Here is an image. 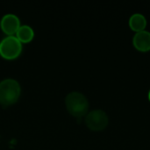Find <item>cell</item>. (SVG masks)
Wrapping results in <instances>:
<instances>
[{
	"mask_svg": "<svg viewBox=\"0 0 150 150\" xmlns=\"http://www.w3.org/2000/svg\"><path fill=\"white\" fill-rule=\"evenodd\" d=\"M65 105L69 112L77 118L86 115L89 109V101L87 98L78 91L69 93L65 98Z\"/></svg>",
	"mask_w": 150,
	"mask_h": 150,
	"instance_id": "obj_1",
	"label": "cell"
},
{
	"mask_svg": "<svg viewBox=\"0 0 150 150\" xmlns=\"http://www.w3.org/2000/svg\"><path fill=\"white\" fill-rule=\"evenodd\" d=\"M128 24L133 31L139 33L145 30L147 26V19L144 15L141 13H134L130 17Z\"/></svg>",
	"mask_w": 150,
	"mask_h": 150,
	"instance_id": "obj_7",
	"label": "cell"
},
{
	"mask_svg": "<svg viewBox=\"0 0 150 150\" xmlns=\"http://www.w3.org/2000/svg\"><path fill=\"white\" fill-rule=\"evenodd\" d=\"M22 51L21 42L13 35L6 36L0 41V55L5 59L17 58Z\"/></svg>",
	"mask_w": 150,
	"mask_h": 150,
	"instance_id": "obj_3",
	"label": "cell"
},
{
	"mask_svg": "<svg viewBox=\"0 0 150 150\" xmlns=\"http://www.w3.org/2000/svg\"><path fill=\"white\" fill-rule=\"evenodd\" d=\"M134 47L141 52H148L150 50V32L142 31L136 33L133 38Z\"/></svg>",
	"mask_w": 150,
	"mask_h": 150,
	"instance_id": "obj_6",
	"label": "cell"
},
{
	"mask_svg": "<svg viewBox=\"0 0 150 150\" xmlns=\"http://www.w3.org/2000/svg\"><path fill=\"white\" fill-rule=\"evenodd\" d=\"M149 101H150V90H149Z\"/></svg>",
	"mask_w": 150,
	"mask_h": 150,
	"instance_id": "obj_9",
	"label": "cell"
},
{
	"mask_svg": "<svg viewBox=\"0 0 150 150\" xmlns=\"http://www.w3.org/2000/svg\"><path fill=\"white\" fill-rule=\"evenodd\" d=\"M17 38L20 42H30L34 36V32L33 28L27 25H20L19 28L17 31Z\"/></svg>",
	"mask_w": 150,
	"mask_h": 150,
	"instance_id": "obj_8",
	"label": "cell"
},
{
	"mask_svg": "<svg viewBox=\"0 0 150 150\" xmlns=\"http://www.w3.org/2000/svg\"><path fill=\"white\" fill-rule=\"evenodd\" d=\"M0 26L4 33L8 34V36H11L17 33L20 26V21L19 18L14 14H5L1 18Z\"/></svg>",
	"mask_w": 150,
	"mask_h": 150,
	"instance_id": "obj_5",
	"label": "cell"
},
{
	"mask_svg": "<svg viewBox=\"0 0 150 150\" xmlns=\"http://www.w3.org/2000/svg\"><path fill=\"white\" fill-rule=\"evenodd\" d=\"M21 88L18 81L6 78L0 82V104L11 105L16 103L20 96Z\"/></svg>",
	"mask_w": 150,
	"mask_h": 150,
	"instance_id": "obj_2",
	"label": "cell"
},
{
	"mask_svg": "<svg viewBox=\"0 0 150 150\" xmlns=\"http://www.w3.org/2000/svg\"><path fill=\"white\" fill-rule=\"evenodd\" d=\"M109 123V118L102 110H93L86 114L85 124L92 131L104 130Z\"/></svg>",
	"mask_w": 150,
	"mask_h": 150,
	"instance_id": "obj_4",
	"label": "cell"
}]
</instances>
